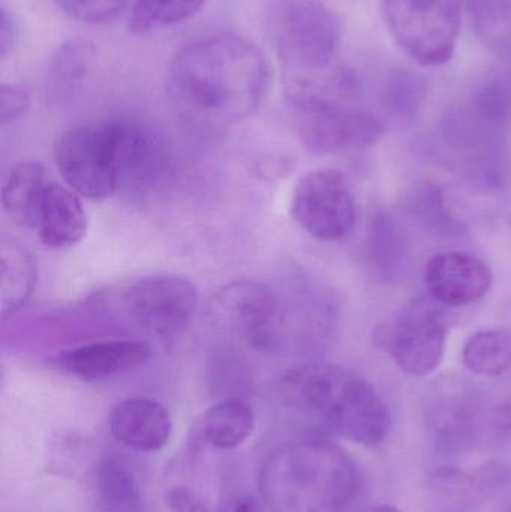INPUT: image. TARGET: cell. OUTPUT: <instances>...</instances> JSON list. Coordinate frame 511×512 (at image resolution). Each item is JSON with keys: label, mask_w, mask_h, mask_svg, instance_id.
Here are the masks:
<instances>
[{"label": "cell", "mask_w": 511, "mask_h": 512, "mask_svg": "<svg viewBox=\"0 0 511 512\" xmlns=\"http://www.w3.org/2000/svg\"><path fill=\"white\" fill-rule=\"evenodd\" d=\"M270 65L245 36L218 33L180 48L168 63L167 86L180 110L206 125H230L260 108Z\"/></svg>", "instance_id": "cell-1"}, {"label": "cell", "mask_w": 511, "mask_h": 512, "mask_svg": "<svg viewBox=\"0 0 511 512\" xmlns=\"http://www.w3.org/2000/svg\"><path fill=\"white\" fill-rule=\"evenodd\" d=\"M258 490L270 512H347L362 492V474L344 448L306 436L264 459Z\"/></svg>", "instance_id": "cell-2"}, {"label": "cell", "mask_w": 511, "mask_h": 512, "mask_svg": "<svg viewBox=\"0 0 511 512\" xmlns=\"http://www.w3.org/2000/svg\"><path fill=\"white\" fill-rule=\"evenodd\" d=\"M281 387L291 405L348 441L378 447L389 433L390 412L383 397L345 367L303 364L282 376Z\"/></svg>", "instance_id": "cell-3"}, {"label": "cell", "mask_w": 511, "mask_h": 512, "mask_svg": "<svg viewBox=\"0 0 511 512\" xmlns=\"http://www.w3.org/2000/svg\"><path fill=\"white\" fill-rule=\"evenodd\" d=\"M425 415L438 451L446 456L488 450L511 439V400L489 396L467 379L437 382Z\"/></svg>", "instance_id": "cell-4"}, {"label": "cell", "mask_w": 511, "mask_h": 512, "mask_svg": "<svg viewBox=\"0 0 511 512\" xmlns=\"http://www.w3.org/2000/svg\"><path fill=\"white\" fill-rule=\"evenodd\" d=\"M267 29L284 77L324 71L338 63V15L320 0H270Z\"/></svg>", "instance_id": "cell-5"}, {"label": "cell", "mask_w": 511, "mask_h": 512, "mask_svg": "<svg viewBox=\"0 0 511 512\" xmlns=\"http://www.w3.org/2000/svg\"><path fill=\"white\" fill-rule=\"evenodd\" d=\"M393 41L417 65L437 68L452 60L462 26V0H383Z\"/></svg>", "instance_id": "cell-6"}, {"label": "cell", "mask_w": 511, "mask_h": 512, "mask_svg": "<svg viewBox=\"0 0 511 512\" xmlns=\"http://www.w3.org/2000/svg\"><path fill=\"white\" fill-rule=\"evenodd\" d=\"M63 182L87 200H107L120 189L114 119L72 126L54 141Z\"/></svg>", "instance_id": "cell-7"}, {"label": "cell", "mask_w": 511, "mask_h": 512, "mask_svg": "<svg viewBox=\"0 0 511 512\" xmlns=\"http://www.w3.org/2000/svg\"><path fill=\"white\" fill-rule=\"evenodd\" d=\"M290 213L309 236L326 243L350 236L357 222L350 183L341 171L330 168L311 171L296 183Z\"/></svg>", "instance_id": "cell-8"}, {"label": "cell", "mask_w": 511, "mask_h": 512, "mask_svg": "<svg viewBox=\"0 0 511 512\" xmlns=\"http://www.w3.org/2000/svg\"><path fill=\"white\" fill-rule=\"evenodd\" d=\"M282 312L278 295L257 280L228 283L209 304L210 321L218 330L260 349L273 348L278 342Z\"/></svg>", "instance_id": "cell-9"}, {"label": "cell", "mask_w": 511, "mask_h": 512, "mask_svg": "<svg viewBox=\"0 0 511 512\" xmlns=\"http://www.w3.org/2000/svg\"><path fill=\"white\" fill-rule=\"evenodd\" d=\"M129 318L159 339L180 336L191 324L198 307L194 283L177 274L141 277L123 292Z\"/></svg>", "instance_id": "cell-10"}, {"label": "cell", "mask_w": 511, "mask_h": 512, "mask_svg": "<svg viewBox=\"0 0 511 512\" xmlns=\"http://www.w3.org/2000/svg\"><path fill=\"white\" fill-rule=\"evenodd\" d=\"M432 303L413 301L384 328L381 339L393 363L417 378L434 373L446 354V322L437 303Z\"/></svg>", "instance_id": "cell-11"}, {"label": "cell", "mask_w": 511, "mask_h": 512, "mask_svg": "<svg viewBox=\"0 0 511 512\" xmlns=\"http://www.w3.org/2000/svg\"><path fill=\"white\" fill-rule=\"evenodd\" d=\"M383 131L378 117L357 107L297 113V137L302 146L315 155L366 149L377 143Z\"/></svg>", "instance_id": "cell-12"}, {"label": "cell", "mask_w": 511, "mask_h": 512, "mask_svg": "<svg viewBox=\"0 0 511 512\" xmlns=\"http://www.w3.org/2000/svg\"><path fill=\"white\" fill-rule=\"evenodd\" d=\"M492 271L479 256L449 251L432 256L423 280L429 298L441 306L465 307L486 297L492 286Z\"/></svg>", "instance_id": "cell-13"}, {"label": "cell", "mask_w": 511, "mask_h": 512, "mask_svg": "<svg viewBox=\"0 0 511 512\" xmlns=\"http://www.w3.org/2000/svg\"><path fill=\"white\" fill-rule=\"evenodd\" d=\"M152 346L141 340L111 339L87 343L57 355L54 364L60 372L81 381H104L146 364Z\"/></svg>", "instance_id": "cell-14"}, {"label": "cell", "mask_w": 511, "mask_h": 512, "mask_svg": "<svg viewBox=\"0 0 511 512\" xmlns=\"http://www.w3.org/2000/svg\"><path fill=\"white\" fill-rule=\"evenodd\" d=\"M116 162L120 188L149 185L164 170V141L146 123L126 117L114 119Z\"/></svg>", "instance_id": "cell-15"}, {"label": "cell", "mask_w": 511, "mask_h": 512, "mask_svg": "<svg viewBox=\"0 0 511 512\" xmlns=\"http://www.w3.org/2000/svg\"><path fill=\"white\" fill-rule=\"evenodd\" d=\"M111 435L120 444L141 453L162 450L173 435V420L164 405L134 397L117 403L108 420Z\"/></svg>", "instance_id": "cell-16"}, {"label": "cell", "mask_w": 511, "mask_h": 512, "mask_svg": "<svg viewBox=\"0 0 511 512\" xmlns=\"http://www.w3.org/2000/svg\"><path fill=\"white\" fill-rule=\"evenodd\" d=\"M87 213L80 195L57 180L47 189L35 230L47 248L68 249L78 245L87 233Z\"/></svg>", "instance_id": "cell-17"}, {"label": "cell", "mask_w": 511, "mask_h": 512, "mask_svg": "<svg viewBox=\"0 0 511 512\" xmlns=\"http://www.w3.org/2000/svg\"><path fill=\"white\" fill-rule=\"evenodd\" d=\"M54 176L45 165L26 161L9 171L2 188L6 215L23 228L35 230L39 209Z\"/></svg>", "instance_id": "cell-18"}, {"label": "cell", "mask_w": 511, "mask_h": 512, "mask_svg": "<svg viewBox=\"0 0 511 512\" xmlns=\"http://www.w3.org/2000/svg\"><path fill=\"white\" fill-rule=\"evenodd\" d=\"M92 484L99 511L146 512V501L137 474L117 454H107L96 462Z\"/></svg>", "instance_id": "cell-19"}, {"label": "cell", "mask_w": 511, "mask_h": 512, "mask_svg": "<svg viewBox=\"0 0 511 512\" xmlns=\"http://www.w3.org/2000/svg\"><path fill=\"white\" fill-rule=\"evenodd\" d=\"M255 415L240 399H225L210 406L198 421L197 436L216 450H234L252 435Z\"/></svg>", "instance_id": "cell-20"}, {"label": "cell", "mask_w": 511, "mask_h": 512, "mask_svg": "<svg viewBox=\"0 0 511 512\" xmlns=\"http://www.w3.org/2000/svg\"><path fill=\"white\" fill-rule=\"evenodd\" d=\"M2 280H0V304L2 318L17 313L32 295L36 283V264L32 255L14 242L0 246Z\"/></svg>", "instance_id": "cell-21"}, {"label": "cell", "mask_w": 511, "mask_h": 512, "mask_svg": "<svg viewBox=\"0 0 511 512\" xmlns=\"http://www.w3.org/2000/svg\"><path fill=\"white\" fill-rule=\"evenodd\" d=\"M366 256L380 279H395L407 261V245L392 216L377 210L369 222Z\"/></svg>", "instance_id": "cell-22"}, {"label": "cell", "mask_w": 511, "mask_h": 512, "mask_svg": "<svg viewBox=\"0 0 511 512\" xmlns=\"http://www.w3.org/2000/svg\"><path fill=\"white\" fill-rule=\"evenodd\" d=\"M464 366L473 375L498 378L511 369L510 328L477 331L462 349Z\"/></svg>", "instance_id": "cell-23"}, {"label": "cell", "mask_w": 511, "mask_h": 512, "mask_svg": "<svg viewBox=\"0 0 511 512\" xmlns=\"http://www.w3.org/2000/svg\"><path fill=\"white\" fill-rule=\"evenodd\" d=\"M467 6L485 44L511 54V0H467Z\"/></svg>", "instance_id": "cell-24"}, {"label": "cell", "mask_w": 511, "mask_h": 512, "mask_svg": "<svg viewBox=\"0 0 511 512\" xmlns=\"http://www.w3.org/2000/svg\"><path fill=\"white\" fill-rule=\"evenodd\" d=\"M96 47L92 41L74 38L57 48L50 60L51 83L60 87L75 86L81 83L92 71L96 63Z\"/></svg>", "instance_id": "cell-25"}, {"label": "cell", "mask_w": 511, "mask_h": 512, "mask_svg": "<svg viewBox=\"0 0 511 512\" xmlns=\"http://www.w3.org/2000/svg\"><path fill=\"white\" fill-rule=\"evenodd\" d=\"M204 0H135L131 14L132 32L146 33L174 26L194 17Z\"/></svg>", "instance_id": "cell-26"}, {"label": "cell", "mask_w": 511, "mask_h": 512, "mask_svg": "<svg viewBox=\"0 0 511 512\" xmlns=\"http://www.w3.org/2000/svg\"><path fill=\"white\" fill-rule=\"evenodd\" d=\"M426 98V80L419 72L398 69L384 87V104L396 116H413Z\"/></svg>", "instance_id": "cell-27"}, {"label": "cell", "mask_w": 511, "mask_h": 512, "mask_svg": "<svg viewBox=\"0 0 511 512\" xmlns=\"http://www.w3.org/2000/svg\"><path fill=\"white\" fill-rule=\"evenodd\" d=\"M63 14L84 24H105L119 17L131 0H51Z\"/></svg>", "instance_id": "cell-28"}, {"label": "cell", "mask_w": 511, "mask_h": 512, "mask_svg": "<svg viewBox=\"0 0 511 512\" xmlns=\"http://www.w3.org/2000/svg\"><path fill=\"white\" fill-rule=\"evenodd\" d=\"M416 210L422 218L428 219L434 227L443 230L456 231L461 228L458 221L452 218L449 210L444 206L443 195L440 189L431 186L423 189L417 195Z\"/></svg>", "instance_id": "cell-29"}, {"label": "cell", "mask_w": 511, "mask_h": 512, "mask_svg": "<svg viewBox=\"0 0 511 512\" xmlns=\"http://www.w3.org/2000/svg\"><path fill=\"white\" fill-rule=\"evenodd\" d=\"M32 98L29 92L15 84H3L0 92V123L2 126L11 125L30 110Z\"/></svg>", "instance_id": "cell-30"}, {"label": "cell", "mask_w": 511, "mask_h": 512, "mask_svg": "<svg viewBox=\"0 0 511 512\" xmlns=\"http://www.w3.org/2000/svg\"><path fill=\"white\" fill-rule=\"evenodd\" d=\"M165 502L171 512H218L188 487L179 486L168 490Z\"/></svg>", "instance_id": "cell-31"}, {"label": "cell", "mask_w": 511, "mask_h": 512, "mask_svg": "<svg viewBox=\"0 0 511 512\" xmlns=\"http://www.w3.org/2000/svg\"><path fill=\"white\" fill-rule=\"evenodd\" d=\"M269 508L263 499L251 495V493H236L228 496L218 512H267Z\"/></svg>", "instance_id": "cell-32"}, {"label": "cell", "mask_w": 511, "mask_h": 512, "mask_svg": "<svg viewBox=\"0 0 511 512\" xmlns=\"http://www.w3.org/2000/svg\"><path fill=\"white\" fill-rule=\"evenodd\" d=\"M2 27H0V57L6 59L14 50L18 39V26L14 15L2 8Z\"/></svg>", "instance_id": "cell-33"}, {"label": "cell", "mask_w": 511, "mask_h": 512, "mask_svg": "<svg viewBox=\"0 0 511 512\" xmlns=\"http://www.w3.org/2000/svg\"><path fill=\"white\" fill-rule=\"evenodd\" d=\"M363 512H402L399 511L398 508L392 507V505L381 504V505H372V507L366 508Z\"/></svg>", "instance_id": "cell-34"}]
</instances>
